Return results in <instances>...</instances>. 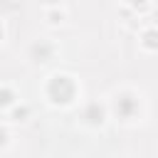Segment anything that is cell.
Wrapping results in <instances>:
<instances>
[{
	"label": "cell",
	"mask_w": 158,
	"mask_h": 158,
	"mask_svg": "<svg viewBox=\"0 0 158 158\" xmlns=\"http://www.w3.org/2000/svg\"><path fill=\"white\" fill-rule=\"evenodd\" d=\"M72 94H74V86H72V81H69L67 77H57V79L52 81V96H54L57 101H69Z\"/></svg>",
	"instance_id": "obj_1"
}]
</instances>
